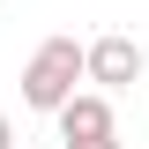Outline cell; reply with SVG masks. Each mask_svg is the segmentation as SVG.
I'll use <instances>...</instances> for the list:
<instances>
[{
    "label": "cell",
    "instance_id": "5",
    "mask_svg": "<svg viewBox=\"0 0 149 149\" xmlns=\"http://www.w3.org/2000/svg\"><path fill=\"white\" fill-rule=\"evenodd\" d=\"M0 149H15V119H8V112H0Z\"/></svg>",
    "mask_w": 149,
    "mask_h": 149
},
{
    "label": "cell",
    "instance_id": "1",
    "mask_svg": "<svg viewBox=\"0 0 149 149\" xmlns=\"http://www.w3.org/2000/svg\"><path fill=\"white\" fill-rule=\"evenodd\" d=\"M74 82H90V67H82V45H74L67 30H60V37H45V45L22 60V104H30V112H45V119H52V112L74 97Z\"/></svg>",
    "mask_w": 149,
    "mask_h": 149
},
{
    "label": "cell",
    "instance_id": "4",
    "mask_svg": "<svg viewBox=\"0 0 149 149\" xmlns=\"http://www.w3.org/2000/svg\"><path fill=\"white\" fill-rule=\"evenodd\" d=\"M60 149H127L119 134H90V142H60Z\"/></svg>",
    "mask_w": 149,
    "mask_h": 149
},
{
    "label": "cell",
    "instance_id": "2",
    "mask_svg": "<svg viewBox=\"0 0 149 149\" xmlns=\"http://www.w3.org/2000/svg\"><path fill=\"white\" fill-rule=\"evenodd\" d=\"M82 67H90V82L97 90H134V82H142V67H149V52L142 45H134L127 30H104V37H90V45H82Z\"/></svg>",
    "mask_w": 149,
    "mask_h": 149
},
{
    "label": "cell",
    "instance_id": "3",
    "mask_svg": "<svg viewBox=\"0 0 149 149\" xmlns=\"http://www.w3.org/2000/svg\"><path fill=\"white\" fill-rule=\"evenodd\" d=\"M60 119V142H90V134H119V119H112V90H74L67 104L52 112Z\"/></svg>",
    "mask_w": 149,
    "mask_h": 149
}]
</instances>
